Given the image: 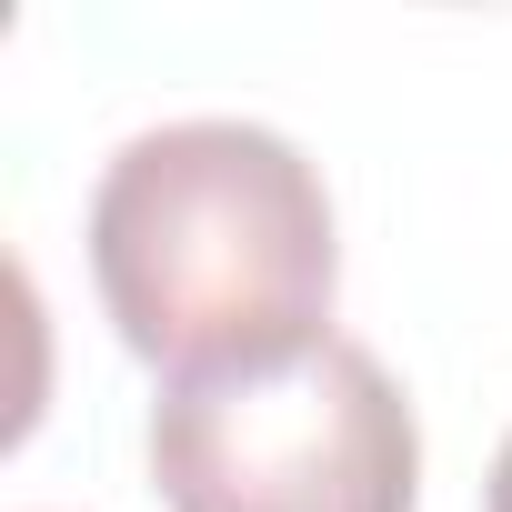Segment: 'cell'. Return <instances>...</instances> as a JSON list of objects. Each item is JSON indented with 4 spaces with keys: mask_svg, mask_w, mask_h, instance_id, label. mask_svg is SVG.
Here are the masks:
<instances>
[{
    "mask_svg": "<svg viewBox=\"0 0 512 512\" xmlns=\"http://www.w3.org/2000/svg\"><path fill=\"white\" fill-rule=\"evenodd\" d=\"M151 482L171 512H412L422 422L372 342L322 332L251 372L161 382Z\"/></svg>",
    "mask_w": 512,
    "mask_h": 512,
    "instance_id": "cell-2",
    "label": "cell"
},
{
    "mask_svg": "<svg viewBox=\"0 0 512 512\" xmlns=\"http://www.w3.org/2000/svg\"><path fill=\"white\" fill-rule=\"evenodd\" d=\"M482 512H512V442L492 452V482H482Z\"/></svg>",
    "mask_w": 512,
    "mask_h": 512,
    "instance_id": "cell-3",
    "label": "cell"
},
{
    "mask_svg": "<svg viewBox=\"0 0 512 512\" xmlns=\"http://www.w3.org/2000/svg\"><path fill=\"white\" fill-rule=\"evenodd\" d=\"M91 282L121 342L171 372H251L332 332L342 241L302 141L262 121H161L101 161Z\"/></svg>",
    "mask_w": 512,
    "mask_h": 512,
    "instance_id": "cell-1",
    "label": "cell"
}]
</instances>
